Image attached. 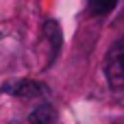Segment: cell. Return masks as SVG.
Instances as JSON below:
<instances>
[{
	"mask_svg": "<svg viewBox=\"0 0 124 124\" xmlns=\"http://www.w3.org/2000/svg\"><path fill=\"white\" fill-rule=\"evenodd\" d=\"M28 122L31 124H52L54 122V109L50 105H41L28 116Z\"/></svg>",
	"mask_w": 124,
	"mask_h": 124,
	"instance_id": "3",
	"label": "cell"
},
{
	"mask_svg": "<svg viewBox=\"0 0 124 124\" xmlns=\"http://www.w3.org/2000/svg\"><path fill=\"white\" fill-rule=\"evenodd\" d=\"M105 74H107V81L113 89H124V35L107 52Z\"/></svg>",
	"mask_w": 124,
	"mask_h": 124,
	"instance_id": "1",
	"label": "cell"
},
{
	"mask_svg": "<svg viewBox=\"0 0 124 124\" xmlns=\"http://www.w3.org/2000/svg\"><path fill=\"white\" fill-rule=\"evenodd\" d=\"M118 0H89V11L94 15H107L116 9Z\"/></svg>",
	"mask_w": 124,
	"mask_h": 124,
	"instance_id": "5",
	"label": "cell"
},
{
	"mask_svg": "<svg viewBox=\"0 0 124 124\" xmlns=\"http://www.w3.org/2000/svg\"><path fill=\"white\" fill-rule=\"evenodd\" d=\"M46 35H48V39H50V44H52V59L57 57V52H59V48H61V28H59V24L57 22H46ZM50 59V61H52Z\"/></svg>",
	"mask_w": 124,
	"mask_h": 124,
	"instance_id": "4",
	"label": "cell"
},
{
	"mask_svg": "<svg viewBox=\"0 0 124 124\" xmlns=\"http://www.w3.org/2000/svg\"><path fill=\"white\" fill-rule=\"evenodd\" d=\"M2 89H4L7 94H11V96H17V98H39V96H44V94L48 92L46 85H41V83H37V81H31V78L13 81V83L4 85Z\"/></svg>",
	"mask_w": 124,
	"mask_h": 124,
	"instance_id": "2",
	"label": "cell"
}]
</instances>
